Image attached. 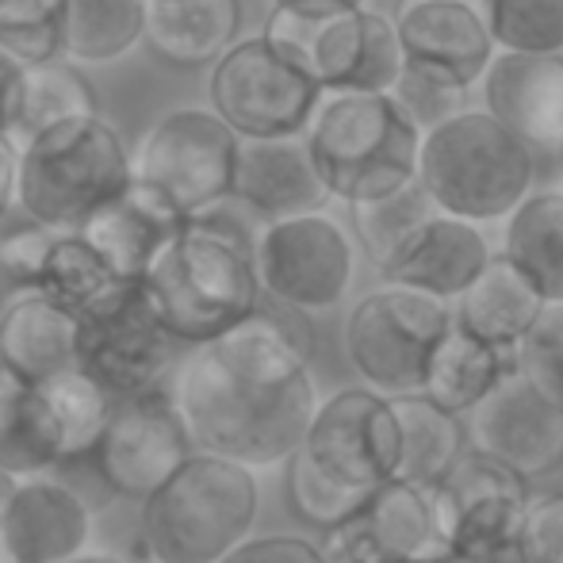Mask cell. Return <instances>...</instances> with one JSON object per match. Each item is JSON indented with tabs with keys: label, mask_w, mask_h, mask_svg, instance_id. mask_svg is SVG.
Here are the masks:
<instances>
[{
	"label": "cell",
	"mask_w": 563,
	"mask_h": 563,
	"mask_svg": "<svg viewBox=\"0 0 563 563\" xmlns=\"http://www.w3.org/2000/svg\"><path fill=\"white\" fill-rule=\"evenodd\" d=\"M503 253L537 284L544 303H563V192L526 196L510 211Z\"/></svg>",
	"instance_id": "obj_30"
},
{
	"label": "cell",
	"mask_w": 563,
	"mask_h": 563,
	"mask_svg": "<svg viewBox=\"0 0 563 563\" xmlns=\"http://www.w3.org/2000/svg\"><path fill=\"white\" fill-rule=\"evenodd\" d=\"M146 0H66L62 54L85 66H108L142 43Z\"/></svg>",
	"instance_id": "obj_31"
},
{
	"label": "cell",
	"mask_w": 563,
	"mask_h": 563,
	"mask_svg": "<svg viewBox=\"0 0 563 563\" xmlns=\"http://www.w3.org/2000/svg\"><path fill=\"white\" fill-rule=\"evenodd\" d=\"M261 490L250 467L216 452H188L139 510L150 563H219L257 521Z\"/></svg>",
	"instance_id": "obj_3"
},
{
	"label": "cell",
	"mask_w": 563,
	"mask_h": 563,
	"mask_svg": "<svg viewBox=\"0 0 563 563\" xmlns=\"http://www.w3.org/2000/svg\"><path fill=\"white\" fill-rule=\"evenodd\" d=\"M192 449L177 402L169 387H146V391L119 395L108 410V422L100 430L89 456L97 460V472L115 495L146 498Z\"/></svg>",
	"instance_id": "obj_14"
},
{
	"label": "cell",
	"mask_w": 563,
	"mask_h": 563,
	"mask_svg": "<svg viewBox=\"0 0 563 563\" xmlns=\"http://www.w3.org/2000/svg\"><path fill=\"white\" fill-rule=\"evenodd\" d=\"M303 142L330 200L361 203L418 177L422 126L395 92H330Z\"/></svg>",
	"instance_id": "obj_5"
},
{
	"label": "cell",
	"mask_w": 563,
	"mask_h": 563,
	"mask_svg": "<svg viewBox=\"0 0 563 563\" xmlns=\"http://www.w3.org/2000/svg\"><path fill=\"white\" fill-rule=\"evenodd\" d=\"M62 563H123L119 556H112V552H77V556H69V560H62Z\"/></svg>",
	"instance_id": "obj_47"
},
{
	"label": "cell",
	"mask_w": 563,
	"mask_h": 563,
	"mask_svg": "<svg viewBox=\"0 0 563 563\" xmlns=\"http://www.w3.org/2000/svg\"><path fill=\"white\" fill-rule=\"evenodd\" d=\"M142 299L173 341L219 338L261 303L253 234L223 203L188 216L139 280Z\"/></svg>",
	"instance_id": "obj_2"
},
{
	"label": "cell",
	"mask_w": 563,
	"mask_h": 563,
	"mask_svg": "<svg viewBox=\"0 0 563 563\" xmlns=\"http://www.w3.org/2000/svg\"><path fill=\"white\" fill-rule=\"evenodd\" d=\"M314 74L268 35L234 38L211 62L208 100L238 139H288L303 134L322 104Z\"/></svg>",
	"instance_id": "obj_8"
},
{
	"label": "cell",
	"mask_w": 563,
	"mask_h": 563,
	"mask_svg": "<svg viewBox=\"0 0 563 563\" xmlns=\"http://www.w3.org/2000/svg\"><path fill=\"white\" fill-rule=\"evenodd\" d=\"M514 368H518V349H498L452 322L426 364L422 395L449 415H464Z\"/></svg>",
	"instance_id": "obj_27"
},
{
	"label": "cell",
	"mask_w": 563,
	"mask_h": 563,
	"mask_svg": "<svg viewBox=\"0 0 563 563\" xmlns=\"http://www.w3.org/2000/svg\"><path fill=\"white\" fill-rule=\"evenodd\" d=\"M230 200L273 223V219L322 211L330 192L314 173L303 134H288V139H238Z\"/></svg>",
	"instance_id": "obj_22"
},
{
	"label": "cell",
	"mask_w": 563,
	"mask_h": 563,
	"mask_svg": "<svg viewBox=\"0 0 563 563\" xmlns=\"http://www.w3.org/2000/svg\"><path fill=\"white\" fill-rule=\"evenodd\" d=\"M487 257L490 245L479 234V227L433 211L426 223H418L379 261V273H384L387 284H399V288L422 291V296L449 303L475 280Z\"/></svg>",
	"instance_id": "obj_20"
},
{
	"label": "cell",
	"mask_w": 563,
	"mask_h": 563,
	"mask_svg": "<svg viewBox=\"0 0 563 563\" xmlns=\"http://www.w3.org/2000/svg\"><path fill=\"white\" fill-rule=\"evenodd\" d=\"M173 341L142 299L126 288L100 311L77 319V368L97 379L112 399L157 387L173 368Z\"/></svg>",
	"instance_id": "obj_15"
},
{
	"label": "cell",
	"mask_w": 563,
	"mask_h": 563,
	"mask_svg": "<svg viewBox=\"0 0 563 563\" xmlns=\"http://www.w3.org/2000/svg\"><path fill=\"white\" fill-rule=\"evenodd\" d=\"M307 356V330L261 303L219 338L192 345L169 387L192 449L250 472L288 460L319 407Z\"/></svg>",
	"instance_id": "obj_1"
},
{
	"label": "cell",
	"mask_w": 563,
	"mask_h": 563,
	"mask_svg": "<svg viewBox=\"0 0 563 563\" xmlns=\"http://www.w3.org/2000/svg\"><path fill=\"white\" fill-rule=\"evenodd\" d=\"M131 180V154L100 112L69 115L15 142V203L31 223L69 234Z\"/></svg>",
	"instance_id": "obj_4"
},
{
	"label": "cell",
	"mask_w": 563,
	"mask_h": 563,
	"mask_svg": "<svg viewBox=\"0 0 563 563\" xmlns=\"http://www.w3.org/2000/svg\"><path fill=\"white\" fill-rule=\"evenodd\" d=\"M449 327L452 311L445 299L387 284L353 307L345 322V353L372 391L387 399L410 395L422 391L426 364Z\"/></svg>",
	"instance_id": "obj_9"
},
{
	"label": "cell",
	"mask_w": 563,
	"mask_h": 563,
	"mask_svg": "<svg viewBox=\"0 0 563 563\" xmlns=\"http://www.w3.org/2000/svg\"><path fill=\"white\" fill-rule=\"evenodd\" d=\"M479 15L503 51L563 54V0H479Z\"/></svg>",
	"instance_id": "obj_36"
},
{
	"label": "cell",
	"mask_w": 563,
	"mask_h": 563,
	"mask_svg": "<svg viewBox=\"0 0 563 563\" xmlns=\"http://www.w3.org/2000/svg\"><path fill=\"white\" fill-rule=\"evenodd\" d=\"M20 85H23V62H15L8 51H0V134L12 139L15 108H20Z\"/></svg>",
	"instance_id": "obj_43"
},
{
	"label": "cell",
	"mask_w": 563,
	"mask_h": 563,
	"mask_svg": "<svg viewBox=\"0 0 563 563\" xmlns=\"http://www.w3.org/2000/svg\"><path fill=\"white\" fill-rule=\"evenodd\" d=\"M402 563H445V556H433V560H402Z\"/></svg>",
	"instance_id": "obj_49"
},
{
	"label": "cell",
	"mask_w": 563,
	"mask_h": 563,
	"mask_svg": "<svg viewBox=\"0 0 563 563\" xmlns=\"http://www.w3.org/2000/svg\"><path fill=\"white\" fill-rule=\"evenodd\" d=\"M418 180L441 216L503 219L533 188V150L490 112H456L418 146Z\"/></svg>",
	"instance_id": "obj_6"
},
{
	"label": "cell",
	"mask_w": 563,
	"mask_h": 563,
	"mask_svg": "<svg viewBox=\"0 0 563 563\" xmlns=\"http://www.w3.org/2000/svg\"><path fill=\"white\" fill-rule=\"evenodd\" d=\"M487 112L529 146L563 139V54L503 51L483 69Z\"/></svg>",
	"instance_id": "obj_21"
},
{
	"label": "cell",
	"mask_w": 563,
	"mask_h": 563,
	"mask_svg": "<svg viewBox=\"0 0 563 563\" xmlns=\"http://www.w3.org/2000/svg\"><path fill=\"white\" fill-rule=\"evenodd\" d=\"M430 490L438 533L445 556L472 563L514 560L521 506H526V479L479 452H460L452 467Z\"/></svg>",
	"instance_id": "obj_11"
},
{
	"label": "cell",
	"mask_w": 563,
	"mask_h": 563,
	"mask_svg": "<svg viewBox=\"0 0 563 563\" xmlns=\"http://www.w3.org/2000/svg\"><path fill=\"white\" fill-rule=\"evenodd\" d=\"M291 467H288V490H291V503L296 510L303 514L307 521L314 526L330 529L338 521H345L349 514H356L364 506L368 495H353V490H341L338 483H330L322 472H314L299 452H291Z\"/></svg>",
	"instance_id": "obj_37"
},
{
	"label": "cell",
	"mask_w": 563,
	"mask_h": 563,
	"mask_svg": "<svg viewBox=\"0 0 563 563\" xmlns=\"http://www.w3.org/2000/svg\"><path fill=\"white\" fill-rule=\"evenodd\" d=\"M15 490V475H8L4 467H0V521H4V510H8V498H12Z\"/></svg>",
	"instance_id": "obj_48"
},
{
	"label": "cell",
	"mask_w": 563,
	"mask_h": 563,
	"mask_svg": "<svg viewBox=\"0 0 563 563\" xmlns=\"http://www.w3.org/2000/svg\"><path fill=\"white\" fill-rule=\"evenodd\" d=\"M391 92L418 126L445 123V119L456 115L460 104H464V92L441 89V85H430V81H418V77H410V74H399V81L391 85Z\"/></svg>",
	"instance_id": "obj_41"
},
{
	"label": "cell",
	"mask_w": 563,
	"mask_h": 563,
	"mask_svg": "<svg viewBox=\"0 0 563 563\" xmlns=\"http://www.w3.org/2000/svg\"><path fill=\"white\" fill-rule=\"evenodd\" d=\"M556 146H560V169H563V139L556 142Z\"/></svg>",
	"instance_id": "obj_50"
},
{
	"label": "cell",
	"mask_w": 563,
	"mask_h": 563,
	"mask_svg": "<svg viewBox=\"0 0 563 563\" xmlns=\"http://www.w3.org/2000/svg\"><path fill=\"white\" fill-rule=\"evenodd\" d=\"M518 368L563 407V303H549L518 345Z\"/></svg>",
	"instance_id": "obj_38"
},
{
	"label": "cell",
	"mask_w": 563,
	"mask_h": 563,
	"mask_svg": "<svg viewBox=\"0 0 563 563\" xmlns=\"http://www.w3.org/2000/svg\"><path fill=\"white\" fill-rule=\"evenodd\" d=\"M261 296L291 311H330L353 280V242L322 211L273 219L253 238Z\"/></svg>",
	"instance_id": "obj_12"
},
{
	"label": "cell",
	"mask_w": 563,
	"mask_h": 563,
	"mask_svg": "<svg viewBox=\"0 0 563 563\" xmlns=\"http://www.w3.org/2000/svg\"><path fill=\"white\" fill-rule=\"evenodd\" d=\"M54 230L27 223V227H15L12 234L0 238V276L12 280L15 288H27L35 284V273L46 257V245H51Z\"/></svg>",
	"instance_id": "obj_40"
},
{
	"label": "cell",
	"mask_w": 563,
	"mask_h": 563,
	"mask_svg": "<svg viewBox=\"0 0 563 563\" xmlns=\"http://www.w3.org/2000/svg\"><path fill=\"white\" fill-rule=\"evenodd\" d=\"M242 31V0H157L142 38L173 66H211Z\"/></svg>",
	"instance_id": "obj_26"
},
{
	"label": "cell",
	"mask_w": 563,
	"mask_h": 563,
	"mask_svg": "<svg viewBox=\"0 0 563 563\" xmlns=\"http://www.w3.org/2000/svg\"><path fill=\"white\" fill-rule=\"evenodd\" d=\"M273 4H303V8L334 12V8H361V4H368V0H273Z\"/></svg>",
	"instance_id": "obj_45"
},
{
	"label": "cell",
	"mask_w": 563,
	"mask_h": 563,
	"mask_svg": "<svg viewBox=\"0 0 563 563\" xmlns=\"http://www.w3.org/2000/svg\"><path fill=\"white\" fill-rule=\"evenodd\" d=\"M544 307L549 303L537 284L506 253H490L475 280L456 296L452 322L498 349H518Z\"/></svg>",
	"instance_id": "obj_24"
},
{
	"label": "cell",
	"mask_w": 563,
	"mask_h": 563,
	"mask_svg": "<svg viewBox=\"0 0 563 563\" xmlns=\"http://www.w3.org/2000/svg\"><path fill=\"white\" fill-rule=\"evenodd\" d=\"M514 552L518 563H563V495L526 498Z\"/></svg>",
	"instance_id": "obj_39"
},
{
	"label": "cell",
	"mask_w": 563,
	"mask_h": 563,
	"mask_svg": "<svg viewBox=\"0 0 563 563\" xmlns=\"http://www.w3.org/2000/svg\"><path fill=\"white\" fill-rule=\"evenodd\" d=\"M62 460V438L35 384L15 387L0 399V467L15 479L54 472Z\"/></svg>",
	"instance_id": "obj_32"
},
{
	"label": "cell",
	"mask_w": 563,
	"mask_h": 563,
	"mask_svg": "<svg viewBox=\"0 0 563 563\" xmlns=\"http://www.w3.org/2000/svg\"><path fill=\"white\" fill-rule=\"evenodd\" d=\"M261 35L296 54L322 92H391L402 74L395 23L364 4L334 12L276 4Z\"/></svg>",
	"instance_id": "obj_7"
},
{
	"label": "cell",
	"mask_w": 563,
	"mask_h": 563,
	"mask_svg": "<svg viewBox=\"0 0 563 563\" xmlns=\"http://www.w3.org/2000/svg\"><path fill=\"white\" fill-rule=\"evenodd\" d=\"M391 410L399 422V460H395L391 479L410 483V487H433L464 449L456 415L441 410L422 391L391 395Z\"/></svg>",
	"instance_id": "obj_29"
},
{
	"label": "cell",
	"mask_w": 563,
	"mask_h": 563,
	"mask_svg": "<svg viewBox=\"0 0 563 563\" xmlns=\"http://www.w3.org/2000/svg\"><path fill=\"white\" fill-rule=\"evenodd\" d=\"M238 134L203 108L157 119L131 154V177L162 192L180 216H200L234 192Z\"/></svg>",
	"instance_id": "obj_10"
},
{
	"label": "cell",
	"mask_w": 563,
	"mask_h": 563,
	"mask_svg": "<svg viewBox=\"0 0 563 563\" xmlns=\"http://www.w3.org/2000/svg\"><path fill=\"white\" fill-rule=\"evenodd\" d=\"M89 112H100L97 92H92V85L74 66H62L58 58L38 62V66H23L12 142H23L27 134L43 131V126L58 123V119L89 115Z\"/></svg>",
	"instance_id": "obj_33"
},
{
	"label": "cell",
	"mask_w": 563,
	"mask_h": 563,
	"mask_svg": "<svg viewBox=\"0 0 563 563\" xmlns=\"http://www.w3.org/2000/svg\"><path fill=\"white\" fill-rule=\"evenodd\" d=\"M402 74L467 92L495 58V38L467 0H407L395 20Z\"/></svg>",
	"instance_id": "obj_18"
},
{
	"label": "cell",
	"mask_w": 563,
	"mask_h": 563,
	"mask_svg": "<svg viewBox=\"0 0 563 563\" xmlns=\"http://www.w3.org/2000/svg\"><path fill=\"white\" fill-rule=\"evenodd\" d=\"M126 288H134V284L123 280V276L92 250V242H85L77 230L51 238L43 265H38V273H35V284H31V291L46 296L51 303L66 307L74 319H85V314L108 307L112 299L123 296Z\"/></svg>",
	"instance_id": "obj_28"
},
{
	"label": "cell",
	"mask_w": 563,
	"mask_h": 563,
	"mask_svg": "<svg viewBox=\"0 0 563 563\" xmlns=\"http://www.w3.org/2000/svg\"><path fill=\"white\" fill-rule=\"evenodd\" d=\"M219 563H327V560L303 537L268 533V537H245V541H238Z\"/></svg>",
	"instance_id": "obj_42"
},
{
	"label": "cell",
	"mask_w": 563,
	"mask_h": 563,
	"mask_svg": "<svg viewBox=\"0 0 563 563\" xmlns=\"http://www.w3.org/2000/svg\"><path fill=\"white\" fill-rule=\"evenodd\" d=\"M472 445L518 479H541L563 464V407L514 368L472 407Z\"/></svg>",
	"instance_id": "obj_16"
},
{
	"label": "cell",
	"mask_w": 563,
	"mask_h": 563,
	"mask_svg": "<svg viewBox=\"0 0 563 563\" xmlns=\"http://www.w3.org/2000/svg\"><path fill=\"white\" fill-rule=\"evenodd\" d=\"M0 563H8V560H4V552H0Z\"/></svg>",
	"instance_id": "obj_51"
},
{
	"label": "cell",
	"mask_w": 563,
	"mask_h": 563,
	"mask_svg": "<svg viewBox=\"0 0 563 563\" xmlns=\"http://www.w3.org/2000/svg\"><path fill=\"white\" fill-rule=\"evenodd\" d=\"M0 356L27 384L77 368V319L38 291H27L0 311Z\"/></svg>",
	"instance_id": "obj_25"
},
{
	"label": "cell",
	"mask_w": 563,
	"mask_h": 563,
	"mask_svg": "<svg viewBox=\"0 0 563 563\" xmlns=\"http://www.w3.org/2000/svg\"><path fill=\"white\" fill-rule=\"evenodd\" d=\"M180 223H185V216H180L162 192H154L150 185L131 177L112 200H104L85 219L77 234H81L85 242H92V250H97L123 280L139 284L146 265L154 261V253L177 234Z\"/></svg>",
	"instance_id": "obj_23"
},
{
	"label": "cell",
	"mask_w": 563,
	"mask_h": 563,
	"mask_svg": "<svg viewBox=\"0 0 563 563\" xmlns=\"http://www.w3.org/2000/svg\"><path fill=\"white\" fill-rule=\"evenodd\" d=\"M15 208V142L0 134V219Z\"/></svg>",
	"instance_id": "obj_44"
},
{
	"label": "cell",
	"mask_w": 563,
	"mask_h": 563,
	"mask_svg": "<svg viewBox=\"0 0 563 563\" xmlns=\"http://www.w3.org/2000/svg\"><path fill=\"white\" fill-rule=\"evenodd\" d=\"M23 384H27V379H23L20 372H15L4 356H0V399H8V395H12L15 387H23Z\"/></svg>",
	"instance_id": "obj_46"
},
{
	"label": "cell",
	"mask_w": 563,
	"mask_h": 563,
	"mask_svg": "<svg viewBox=\"0 0 563 563\" xmlns=\"http://www.w3.org/2000/svg\"><path fill=\"white\" fill-rule=\"evenodd\" d=\"M92 510L74 487L46 475L15 479L0 521V552L8 563H62L89 549Z\"/></svg>",
	"instance_id": "obj_19"
},
{
	"label": "cell",
	"mask_w": 563,
	"mask_h": 563,
	"mask_svg": "<svg viewBox=\"0 0 563 563\" xmlns=\"http://www.w3.org/2000/svg\"><path fill=\"white\" fill-rule=\"evenodd\" d=\"M349 211H353L356 242H361V250L379 265V261H384L387 253H391L395 245L410 234V230H415L418 223H426L438 208H433V200L426 196L422 180L415 177L387 196L349 203Z\"/></svg>",
	"instance_id": "obj_35"
},
{
	"label": "cell",
	"mask_w": 563,
	"mask_h": 563,
	"mask_svg": "<svg viewBox=\"0 0 563 563\" xmlns=\"http://www.w3.org/2000/svg\"><path fill=\"white\" fill-rule=\"evenodd\" d=\"M327 563H402L445 556L433 503L426 487L387 479L364 498L356 514L327 529Z\"/></svg>",
	"instance_id": "obj_17"
},
{
	"label": "cell",
	"mask_w": 563,
	"mask_h": 563,
	"mask_svg": "<svg viewBox=\"0 0 563 563\" xmlns=\"http://www.w3.org/2000/svg\"><path fill=\"white\" fill-rule=\"evenodd\" d=\"M146 4H157V0H146Z\"/></svg>",
	"instance_id": "obj_52"
},
{
	"label": "cell",
	"mask_w": 563,
	"mask_h": 563,
	"mask_svg": "<svg viewBox=\"0 0 563 563\" xmlns=\"http://www.w3.org/2000/svg\"><path fill=\"white\" fill-rule=\"evenodd\" d=\"M299 456L330 483L353 495H372L395 475L399 422L391 399L372 387H345L314 407L311 426L299 441Z\"/></svg>",
	"instance_id": "obj_13"
},
{
	"label": "cell",
	"mask_w": 563,
	"mask_h": 563,
	"mask_svg": "<svg viewBox=\"0 0 563 563\" xmlns=\"http://www.w3.org/2000/svg\"><path fill=\"white\" fill-rule=\"evenodd\" d=\"M35 387H38V395H43L46 410L54 415V426H58L62 460L89 456L100 430H104V422H108L112 395H108L97 379L85 376L81 368H66Z\"/></svg>",
	"instance_id": "obj_34"
}]
</instances>
